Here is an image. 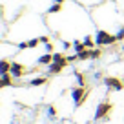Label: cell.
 Returning <instances> with one entry per match:
<instances>
[{"label":"cell","instance_id":"cell-23","mask_svg":"<svg viewBox=\"0 0 124 124\" xmlns=\"http://www.w3.org/2000/svg\"><path fill=\"white\" fill-rule=\"evenodd\" d=\"M53 2H57V4H62V2H64V0H53Z\"/></svg>","mask_w":124,"mask_h":124},{"label":"cell","instance_id":"cell-17","mask_svg":"<svg viewBox=\"0 0 124 124\" xmlns=\"http://www.w3.org/2000/svg\"><path fill=\"white\" fill-rule=\"evenodd\" d=\"M102 55V49L101 47H97V49H91V60H97V58H101Z\"/></svg>","mask_w":124,"mask_h":124},{"label":"cell","instance_id":"cell-7","mask_svg":"<svg viewBox=\"0 0 124 124\" xmlns=\"http://www.w3.org/2000/svg\"><path fill=\"white\" fill-rule=\"evenodd\" d=\"M64 68H66V64H60V62H51L49 68H47V73H49V75H58Z\"/></svg>","mask_w":124,"mask_h":124},{"label":"cell","instance_id":"cell-21","mask_svg":"<svg viewBox=\"0 0 124 124\" xmlns=\"http://www.w3.org/2000/svg\"><path fill=\"white\" fill-rule=\"evenodd\" d=\"M44 49L47 51V53H53V44L51 42H47V44H44Z\"/></svg>","mask_w":124,"mask_h":124},{"label":"cell","instance_id":"cell-14","mask_svg":"<svg viewBox=\"0 0 124 124\" xmlns=\"http://www.w3.org/2000/svg\"><path fill=\"white\" fill-rule=\"evenodd\" d=\"M60 11H62V4H57V2H53V6L47 9V13H51V15H57Z\"/></svg>","mask_w":124,"mask_h":124},{"label":"cell","instance_id":"cell-2","mask_svg":"<svg viewBox=\"0 0 124 124\" xmlns=\"http://www.w3.org/2000/svg\"><path fill=\"white\" fill-rule=\"evenodd\" d=\"M71 99H73L75 106H82L86 101H88V91H86V88H82V86H77V88L71 89Z\"/></svg>","mask_w":124,"mask_h":124},{"label":"cell","instance_id":"cell-9","mask_svg":"<svg viewBox=\"0 0 124 124\" xmlns=\"http://www.w3.org/2000/svg\"><path fill=\"white\" fill-rule=\"evenodd\" d=\"M13 84V75L11 73H2V78H0V88H8V86Z\"/></svg>","mask_w":124,"mask_h":124},{"label":"cell","instance_id":"cell-3","mask_svg":"<svg viewBox=\"0 0 124 124\" xmlns=\"http://www.w3.org/2000/svg\"><path fill=\"white\" fill-rule=\"evenodd\" d=\"M109 111H111V104H109V102H101V104L97 106V111H95V117H93V119L102 120V119H106V117L109 115Z\"/></svg>","mask_w":124,"mask_h":124},{"label":"cell","instance_id":"cell-19","mask_svg":"<svg viewBox=\"0 0 124 124\" xmlns=\"http://www.w3.org/2000/svg\"><path fill=\"white\" fill-rule=\"evenodd\" d=\"M66 60H68V64H71V62L78 60V55H68V57H66Z\"/></svg>","mask_w":124,"mask_h":124},{"label":"cell","instance_id":"cell-15","mask_svg":"<svg viewBox=\"0 0 124 124\" xmlns=\"http://www.w3.org/2000/svg\"><path fill=\"white\" fill-rule=\"evenodd\" d=\"M75 78H77V84L78 86H82V88L86 86V78H84V75H82V73H77V71H75Z\"/></svg>","mask_w":124,"mask_h":124},{"label":"cell","instance_id":"cell-13","mask_svg":"<svg viewBox=\"0 0 124 124\" xmlns=\"http://www.w3.org/2000/svg\"><path fill=\"white\" fill-rule=\"evenodd\" d=\"M82 44H84V46L88 47V49H91V47L95 46V40H93V39H91L89 35H86L84 39H82Z\"/></svg>","mask_w":124,"mask_h":124},{"label":"cell","instance_id":"cell-11","mask_svg":"<svg viewBox=\"0 0 124 124\" xmlns=\"http://www.w3.org/2000/svg\"><path fill=\"white\" fill-rule=\"evenodd\" d=\"M9 70H11V62L2 58L0 60V73H9Z\"/></svg>","mask_w":124,"mask_h":124},{"label":"cell","instance_id":"cell-1","mask_svg":"<svg viewBox=\"0 0 124 124\" xmlns=\"http://www.w3.org/2000/svg\"><path fill=\"white\" fill-rule=\"evenodd\" d=\"M113 42H117V39L113 35H109L108 31H97V37H95V44L99 47H104V46H111Z\"/></svg>","mask_w":124,"mask_h":124},{"label":"cell","instance_id":"cell-4","mask_svg":"<svg viewBox=\"0 0 124 124\" xmlns=\"http://www.w3.org/2000/svg\"><path fill=\"white\" fill-rule=\"evenodd\" d=\"M104 84H106L108 89H113V91H120V89H124V82L120 80V78H117V77H106Z\"/></svg>","mask_w":124,"mask_h":124},{"label":"cell","instance_id":"cell-20","mask_svg":"<svg viewBox=\"0 0 124 124\" xmlns=\"http://www.w3.org/2000/svg\"><path fill=\"white\" fill-rule=\"evenodd\" d=\"M115 39H117V40H122V39H124V27H120V29L117 31V35H115Z\"/></svg>","mask_w":124,"mask_h":124},{"label":"cell","instance_id":"cell-5","mask_svg":"<svg viewBox=\"0 0 124 124\" xmlns=\"http://www.w3.org/2000/svg\"><path fill=\"white\" fill-rule=\"evenodd\" d=\"M26 71L27 70L22 66V64H18V62H11V70H9V73L13 75V78H20Z\"/></svg>","mask_w":124,"mask_h":124},{"label":"cell","instance_id":"cell-24","mask_svg":"<svg viewBox=\"0 0 124 124\" xmlns=\"http://www.w3.org/2000/svg\"><path fill=\"white\" fill-rule=\"evenodd\" d=\"M122 51H124V47H122Z\"/></svg>","mask_w":124,"mask_h":124},{"label":"cell","instance_id":"cell-22","mask_svg":"<svg viewBox=\"0 0 124 124\" xmlns=\"http://www.w3.org/2000/svg\"><path fill=\"white\" fill-rule=\"evenodd\" d=\"M62 47H64V49H70V47H71V44L68 42V40H62Z\"/></svg>","mask_w":124,"mask_h":124},{"label":"cell","instance_id":"cell-10","mask_svg":"<svg viewBox=\"0 0 124 124\" xmlns=\"http://www.w3.org/2000/svg\"><path fill=\"white\" fill-rule=\"evenodd\" d=\"M27 84L31 86V88H39V86H44V84H47V78L46 77H37V78H31Z\"/></svg>","mask_w":124,"mask_h":124},{"label":"cell","instance_id":"cell-6","mask_svg":"<svg viewBox=\"0 0 124 124\" xmlns=\"http://www.w3.org/2000/svg\"><path fill=\"white\" fill-rule=\"evenodd\" d=\"M40 42V39H29V40H24V42L18 44V49H33V47H37Z\"/></svg>","mask_w":124,"mask_h":124},{"label":"cell","instance_id":"cell-16","mask_svg":"<svg viewBox=\"0 0 124 124\" xmlns=\"http://www.w3.org/2000/svg\"><path fill=\"white\" fill-rule=\"evenodd\" d=\"M82 49H86V46L82 42H78V40H75V42H73V51H75V53H80Z\"/></svg>","mask_w":124,"mask_h":124},{"label":"cell","instance_id":"cell-12","mask_svg":"<svg viewBox=\"0 0 124 124\" xmlns=\"http://www.w3.org/2000/svg\"><path fill=\"white\" fill-rule=\"evenodd\" d=\"M77 55H78V60H89V58H91V49L86 47V49H82L80 53H77Z\"/></svg>","mask_w":124,"mask_h":124},{"label":"cell","instance_id":"cell-18","mask_svg":"<svg viewBox=\"0 0 124 124\" xmlns=\"http://www.w3.org/2000/svg\"><path fill=\"white\" fill-rule=\"evenodd\" d=\"M47 115H49L51 119H55V117H57V108H55V106H49V108H47Z\"/></svg>","mask_w":124,"mask_h":124},{"label":"cell","instance_id":"cell-8","mask_svg":"<svg viewBox=\"0 0 124 124\" xmlns=\"http://www.w3.org/2000/svg\"><path fill=\"white\" fill-rule=\"evenodd\" d=\"M51 62H53V53H44L39 57V64L40 66H49Z\"/></svg>","mask_w":124,"mask_h":124}]
</instances>
